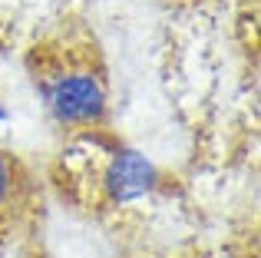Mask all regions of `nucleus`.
Returning <instances> with one entry per match:
<instances>
[{
	"mask_svg": "<svg viewBox=\"0 0 261 258\" xmlns=\"http://www.w3.org/2000/svg\"><path fill=\"white\" fill-rule=\"evenodd\" d=\"M159 182H162L159 166L146 152H139L133 146H122V142L109 146L106 166L99 172V192L106 199V205H113V209L136 205L146 195H152L159 189Z\"/></svg>",
	"mask_w": 261,
	"mask_h": 258,
	"instance_id": "2",
	"label": "nucleus"
},
{
	"mask_svg": "<svg viewBox=\"0 0 261 258\" xmlns=\"http://www.w3.org/2000/svg\"><path fill=\"white\" fill-rule=\"evenodd\" d=\"M7 119H10V113H7V106H4V99H0V126H7Z\"/></svg>",
	"mask_w": 261,
	"mask_h": 258,
	"instance_id": "4",
	"label": "nucleus"
},
{
	"mask_svg": "<svg viewBox=\"0 0 261 258\" xmlns=\"http://www.w3.org/2000/svg\"><path fill=\"white\" fill-rule=\"evenodd\" d=\"M40 96L53 123L63 129H93L106 123V80L89 57H57L37 76Z\"/></svg>",
	"mask_w": 261,
	"mask_h": 258,
	"instance_id": "1",
	"label": "nucleus"
},
{
	"mask_svg": "<svg viewBox=\"0 0 261 258\" xmlns=\"http://www.w3.org/2000/svg\"><path fill=\"white\" fill-rule=\"evenodd\" d=\"M20 189H23V182H20L17 162L7 152H0V228H4L7 222H13V215H17Z\"/></svg>",
	"mask_w": 261,
	"mask_h": 258,
	"instance_id": "3",
	"label": "nucleus"
}]
</instances>
